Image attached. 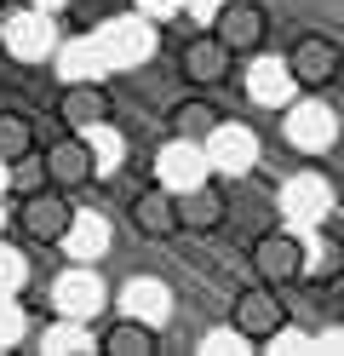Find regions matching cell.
Returning <instances> with one entry per match:
<instances>
[{
	"label": "cell",
	"instance_id": "cell-26",
	"mask_svg": "<svg viewBox=\"0 0 344 356\" xmlns=\"http://www.w3.org/2000/svg\"><path fill=\"white\" fill-rule=\"evenodd\" d=\"M63 241H69V253H92V248H98V241H104V230L98 225H75V218H69V230H63Z\"/></svg>",
	"mask_w": 344,
	"mask_h": 356
},
{
	"label": "cell",
	"instance_id": "cell-11",
	"mask_svg": "<svg viewBox=\"0 0 344 356\" xmlns=\"http://www.w3.org/2000/svg\"><path fill=\"white\" fill-rule=\"evenodd\" d=\"M201 155H206V167H213V172H224V178H241V172L252 167V132H241V127L218 121V127L201 138Z\"/></svg>",
	"mask_w": 344,
	"mask_h": 356
},
{
	"label": "cell",
	"instance_id": "cell-3",
	"mask_svg": "<svg viewBox=\"0 0 344 356\" xmlns=\"http://www.w3.org/2000/svg\"><path fill=\"white\" fill-rule=\"evenodd\" d=\"M281 132H287L293 149L321 155V149L338 144V115H333V109L321 104L316 92H310V98H287V121H281Z\"/></svg>",
	"mask_w": 344,
	"mask_h": 356
},
{
	"label": "cell",
	"instance_id": "cell-25",
	"mask_svg": "<svg viewBox=\"0 0 344 356\" xmlns=\"http://www.w3.org/2000/svg\"><path fill=\"white\" fill-rule=\"evenodd\" d=\"M12 167H17V172H12V190H17V195H29V190H40V184H46V167H40V161H29V155H17Z\"/></svg>",
	"mask_w": 344,
	"mask_h": 356
},
{
	"label": "cell",
	"instance_id": "cell-10",
	"mask_svg": "<svg viewBox=\"0 0 344 356\" xmlns=\"http://www.w3.org/2000/svg\"><path fill=\"white\" fill-rule=\"evenodd\" d=\"M172 213H178V230H195V236L218 230L224 218H229V207H224V190H213L206 178H201V184H190V190H178V195H172Z\"/></svg>",
	"mask_w": 344,
	"mask_h": 356
},
{
	"label": "cell",
	"instance_id": "cell-6",
	"mask_svg": "<svg viewBox=\"0 0 344 356\" xmlns=\"http://www.w3.org/2000/svg\"><path fill=\"white\" fill-rule=\"evenodd\" d=\"M281 63H287V75H293L298 92H321V86L338 75V47H333V40H321V35H304Z\"/></svg>",
	"mask_w": 344,
	"mask_h": 356
},
{
	"label": "cell",
	"instance_id": "cell-5",
	"mask_svg": "<svg viewBox=\"0 0 344 356\" xmlns=\"http://www.w3.org/2000/svg\"><path fill=\"white\" fill-rule=\"evenodd\" d=\"M69 218H75V213H69L63 190H52V184L29 190V195H23V207H17V225H23V236H29V241H63Z\"/></svg>",
	"mask_w": 344,
	"mask_h": 356
},
{
	"label": "cell",
	"instance_id": "cell-23",
	"mask_svg": "<svg viewBox=\"0 0 344 356\" xmlns=\"http://www.w3.org/2000/svg\"><path fill=\"white\" fill-rule=\"evenodd\" d=\"M23 327H29V316H23V305L12 293H0V350H12L23 339Z\"/></svg>",
	"mask_w": 344,
	"mask_h": 356
},
{
	"label": "cell",
	"instance_id": "cell-8",
	"mask_svg": "<svg viewBox=\"0 0 344 356\" xmlns=\"http://www.w3.org/2000/svg\"><path fill=\"white\" fill-rule=\"evenodd\" d=\"M52 310L69 316V322H92V316L104 310V282H98V270H63V276L52 282Z\"/></svg>",
	"mask_w": 344,
	"mask_h": 356
},
{
	"label": "cell",
	"instance_id": "cell-1",
	"mask_svg": "<svg viewBox=\"0 0 344 356\" xmlns=\"http://www.w3.org/2000/svg\"><path fill=\"white\" fill-rule=\"evenodd\" d=\"M229 327H236V339L270 345V339H281V333H287V305L275 299L270 282H259V287H247V293L229 305Z\"/></svg>",
	"mask_w": 344,
	"mask_h": 356
},
{
	"label": "cell",
	"instance_id": "cell-14",
	"mask_svg": "<svg viewBox=\"0 0 344 356\" xmlns=\"http://www.w3.org/2000/svg\"><path fill=\"white\" fill-rule=\"evenodd\" d=\"M298 276H304L310 287L338 282V276H344V241H338L333 230H316L310 248H304V259H298Z\"/></svg>",
	"mask_w": 344,
	"mask_h": 356
},
{
	"label": "cell",
	"instance_id": "cell-4",
	"mask_svg": "<svg viewBox=\"0 0 344 356\" xmlns=\"http://www.w3.org/2000/svg\"><path fill=\"white\" fill-rule=\"evenodd\" d=\"M0 47H6L17 63H40V58H52V52H58V24H52V12H40V6L12 12L6 24H0Z\"/></svg>",
	"mask_w": 344,
	"mask_h": 356
},
{
	"label": "cell",
	"instance_id": "cell-19",
	"mask_svg": "<svg viewBox=\"0 0 344 356\" xmlns=\"http://www.w3.org/2000/svg\"><path fill=\"white\" fill-rule=\"evenodd\" d=\"M327 202H333V190H327V178H293L287 184V213L293 218H316V213H327Z\"/></svg>",
	"mask_w": 344,
	"mask_h": 356
},
{
	"label": "cell",
	"instance_id": "cell-17",
	"mask_svg": "<svg viewBox=\"0 0 344 356\" xmlns=\"http://www.w3.org/2000/svg\"><path fill=\"white\" fill-rule=\"evenodd\" d=\"M298 92V86H293V75H287V63H275V58H259V63H252V70H247V98L252 104H287Z\"/></svg>",
	"mask_w": 344,
	"mask_h": 356
},
{
	"label": "cell",
	"instance_id": "cell-7",
	"mask_svg": "<svg viewBox=\"0 0 344 356\" xmlns=\"http://www.w3.org/2000/svg\"><path fill=\"white\" fill-rule=\"evenodd\" d=\"M298 259H304V241L287 236V230H270V236L252 241V270H259V282H270V287L298 282Z\"/></svg>",
	"mask_w": 344,
	"mask_h": 356
},
{
	"label": "cell",
	"instance_id": "cell-20",
	"mask_svg": "<svg viewBox=\"0 0 344 356\" xmlns=\"http://www.w3.org/2000/svg\"><path fill=\"white\" fill-rule=\"evenodd\" d=\"M218 121H224V115H218L213 104H201V98H190V104H178V109H172V132H178V138H195V144H201Z\"/></svg>",
	"mask_w": 344,
	"mask_h": 356
},
{
	"label": "cell",
	"instance_id": "cell-18",
	"mask_svg": "<svg viewBox=\"0 0 344 356\" xmlns=\"http://www.w3.org/2000/svg\"><path fill=\"white\" fill-rule=\"evenodd\" d=\"M155 350H161V333H155L149 322H138V316L115 322V327L104 333V356H155Z\"/></svg>",
	"mask_w": 344,
	"mask_h": 356
},
{
	"label": "cell",
	"instance_id": "cell-9",
	"mask_svg": "<svg viewBox=\"0 0 344 356\" xmlns=\"http://www.w3.org/2000/svg\"><path fill=\"white\" fill-rule=\"evenodd\" d=\"M115 115V104L98 81H75V86H63V98H58V121L69 132H86V127H104Z\"/></svg>",
	"mask_w": 344,
	"mask_h": 356
},
{
	"label": "cell",
	"instance_id": "cell-21",
	"mask_svg": "<svg viewBox=\"0 0 344 356\" xmlns=\"http://www.w3.org/2000/svg\"><path fill=\"white\" fill-rule=\"evenodd\" d=\"M35 149V127L29 115H17V109H0V161H17V155Z\"/></svg>",
	"mask_w": 344,
	"mask_h": 356
},
{
	"label": "cell",
	"instance_id": "cell-2",
	"mask_svg": "<svg viewBox=\"0 0 344 356\" xmlns=\"http://www.w3.org/2000/svg\"><path fill=\"white\" fill-rule=\"evenodd\" d=\"M264 35H270V17H264L259 0H224L218 17H213V40L229 58H252L264 47Z\"/></svg>",
	"mask_w": 344,
	"mask_h": 356
},
{
	"label": "cell",
	"instance_id": "cell-27",
	"mask_svg": "<svg viewBox=\"0 0 344 356\" xmlns=\"http://www.w3.org/2000/svg\"><path fill=\"white\" fill-rule=\"evenodd\" d=\"M29 6H40V12H63L69 0H29Z\"/></svg>",
	"mask_w": 344,
	"mask_h": 356
},
{
	"label": "cell",
	"instance_id": "cell-15",
	"mask_svg": "<svg viewBox=\"0 0 344 356\" xmlns=\"http://www.w3.org/2000/svg\"><path fill=\"white\" fill-rule=\"evenodd\" d=\"M178 70H183V81H190V86H218V81H224V70H229V52L218 47L213 35H195L190 47H183Z\"/></svg>",
	"mask_w": 344,
	"mask_h": 356
},
{
	"label": "cell",
	"instance_id": "cell-22",
	"mask_svg": "<svg viewBox=\"0 0 344 356\" xmlns=\"http://www.w3.org/2000/svg\"><path fill=\"white\" fill-rule=\"evenodd\" d=\"M40 350H46V356H69V350H92V345H86V322H69V316H58V327L46 333V339H40Z\"/></svg>",
	"mask_w": 344,
	"mask_h": 356
},
{
	"label": "cell",
	"instance_id": "cell-13",
	"mask_svg": "<svg viewBox=\"0 0 344 356\" xmlns=\"http://www.w3.org/2000/svg\"><path fill=\"white\" fill-rule=\"evenodd\" d=\"M40 167H46V184L52 190H81L92 178V149L81 138H58L52 149L40 155Z\"/></svg>",
	"mask_w": 344,
	"mask_h": 356
},
{
	"label": "cell",
	"instance_id": "cell-24",
	"mask_svg": "<svg viewBox=\"0 0 344 356\" xmlns=\"http://www.w3.org/2000/svg\"><path fill=\"white\" fill-rule=\"evenodd\" d=\"M23 282H29V259H23L17 248H6V241H0V293H17Z\"/></svg>",
	"mask_w": 344,
	"mask_h": 356
},
{
	"label": "cell",
	"instance_id": "cell-16",
	"mask_svg": "<svg viewBox=\"0 0 344 356\" xmlns=\"http://www.w3.org/2000/svg\"><path fill=\"white\" fill-rule=\"evenodd\" d=\"M132 225L144 230L149 241L172 236V230H178V213H172V190H167V184H149V190L132 202Z\"/></svg>",
	"mask_w": 344,
	"mask_h": 356
},
{
	"label": "cell",
	"instance_id": "cell-12",
	"mask_svg": "<svg viewBox=\"0 0 344 356\" xmlns=\"http://www.w3.org/2000/svg\"><path fill=\"white\" fill-rule=\"evenodd\" d=\"M206 172H213V167H206V155H201L195 138H172L167 149L155 155V178H161L172 195H178V190H190V184H201Z\"/></svg>",
	"mask_w": 344,
	"mask_h": 356
}]
</instances>
